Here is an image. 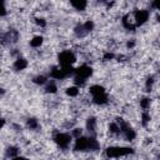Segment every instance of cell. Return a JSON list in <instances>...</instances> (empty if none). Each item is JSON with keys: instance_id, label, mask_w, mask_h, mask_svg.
Here are the masks:
<instances>
[{"instance_id": "2e32d148", "label": "cell", "mask_w": 160, "mask_h": 160, "mask_svg": "<svg viewBox=\"0 0 160 160\" xmlns=\"http://www.w3.org/2000/svg\"><path fill=\"white\" fill-rule=\"evenodd\" d=\"M65 94H66L68 96H70V98H76V96H79V94H80V88H78V86H75V85L68 86L66 90H65Z\"/></svg>"}, {"instance_id": "8fae6325", "label": "cell", "mask_w": 160, "mask_h": 160, "mask_svg": "<svg viewBox=\"0 0 160 160\" xmlns=\"http://www.w3.org/2000/svg\"><path fill=\"white\" fill-rule=\"evenodd\" d=\"M19 154H20V149L18 146H15V145H9L6 148V150H5V155L9 159H14V158L19 156Z\"/></svg>"}, {"instance_id": "52a82bcc", "label": "cell", "mask_w": 160, "mask_h": 160, "mask_svg": "<svg viewBox=\"0 0 160 160\" xmlns=\"http://www.w3.org/2000/svg\"><path fill=\"white\" fill-rule=\"evenodd\" d=\"M74 75L80 76V78L86 80L92 75V68L90 65H88V64H81L80 66L75 68V74Z\"/></svg>"}, {"instance_id": "e0dca14e", "label": "cell", "mask_w": 160, "mask_h": 160, "mask_svg": "<svg viewBox=\"0 0 160 160\" xmlns=\"http://www.w3.org/2000/svg\"><path fill=\"white\" fill-rule=\"evenodd\" d=\"M139 105H140V108L142 109V111H148V110L150 109V105H151V99H150L149 96H144V98L140 99Z\"/></svg>"}, {"instance_id": "ba28073f", "label": "cell", "mask_w": 160, "mask_h": 160, "mask_svg": "<svg viewBox=\"0 0 160 160\" xmlns=\"http://www.w3.org/2000/svg\"><path fill=\"white\" fill-rule=\"evenodd\" d=\"M28 65H29V62H28V60L25 59V58H16L15 60H14V62H12V69L15 70V71H22V70H25L26 68H28Z\"/></svg>"}, {"instance_id": "5bb4252c", "label": "cell", "mask_w": 160, "mask_h": 160, "mask_svg": "<svg viewBox=\"0 0 160 160\" xmlns=\"http://www.w3.org/2000/svg\"><path fill=\"white\" fill-rule=\"evenodd\" d=\"M70 5L75 9V10H79V11H82L88 8V1L85 0H71L70 1Z\"/></svg>"}, {"instance_id": "44dd1931", "label": "cell", "mask_w": 160, "mask_h": 160, "mask_svg": "<svg viewBox=\"0 0 160 160\" xmlns=\"http://www.w3.org/2000/svg\"><path fill=\"white\" fill-rule=\"evenodd\" d=\"M82 132H84V130H82L81 128H72L71 131H70V134H71V136H72L74 139L81 138V136H82Z\"/></svg>"}, {"instance_id": "484cf974", "label": "cell", "mask_w": 160, "mask_h": 160, "mask_svg": "<svg viewBox=\"0 0 160 160\" xmlns=\"http://www.w3.org/2000/svg\"><path fill=\"white\" fill-rule=\"evenodd\" d=\"M11 160H29L26 156H16V158H14V159H11Z\"/></svg>"}, {"instance_id": "5b68a950", "label": "cell", "mask_w": 160, "mask_h": 160, "mask_svg": "<svg viewBox=\"0 0 160 160\" xmlns=\"http://www.w3.org/2000/svg\"><path fill=\"white\" fill-rule=\"evenodd\" d=\"M132 18H134V22L135 26H142L144 24L148 22L149 18H150V11L148 9H136L132 11Z\"/></svg>"}, {"instance_id": "6da1fadb", "label": "cell", "mask_w": 160, "mask_h": 160, "mask_svg": "<svg viewBox=\"0 0 160 160\" xmlns=\"http://www.w3.org/2000/svg\"><path fill=\"white\" fill-rule=\"evenodd\" d=\"M100 146H101L100 141L95 136H89V135L85 136V135H82L79 139H75L72 149L76 152H85V151L92 152V151L100 150Z\"/></svg>"}, {"instance_id": "cb8c5ba5", "label": "cell", "mask_w": 160, "mask_h": 160, "mask_svg": "<svg viewBox=\"0 0 160 160\" xmlns=\"http://www.w3.org/2000/svg\"><path fill=\"white\" fill-rule=\"evenodd\" d=\"M34 21L39 28H46V20L44 18H35Z\"/></svg>"}, {"instance_id": "d6986e66", "label": "cell", "mask_w": 160, "mask_h": 160, "mask_svg": "<svg viewBox=\"0 0 160 160\" xmlns=\"http://www.w3.org/2000/svg\"><path fill=\"white\" fill-rule=\"evenodd\" d=\"M151 120V116H150V112L149 111H142L141 112V125L142 126H146Z\"/></svg>"}, {"instance_id": "9c48e42d", "label": "cell", "mask_w": 160, "mask_h": 160, "mask_svg": "<svg viewBox=\"0 0 160 160\" xmlns=\"http://www.w3.org/2000/svg\"><path fill=\"white\" fill-rule=\"evenodd\" d=\"M89 94L94 98V96H98V95H102V94H106V90L102 85L100 84H94L89 88Z\"/></svg>"}, {"instance_id": "603a6c76", "label": "cell", "mask_w": 160, "mask_h": 160, "mask_svg": "<svg viewBox=\"0 0 160 160\" xmlns=\"http://www.w3.org/2000/svg\"><path fill=\"white\" fill-rule=\"evenodd\" d=\"M102 59H104L105 61H110V60H114V59H115V54H114L112 51L108 50V51H105V52H104V55H102Z\"/></svg>"}, {"instance_id": "ac0fdd59", "label": "cell", "mask_w": 160, "mask_h": 160, "mask_svg": "<svg viewBox=\"0 0 160 160\" xmlns=\"http://www.w3.org/2000/svg\"><path fill=\"white\" fill-rule=\"evenodd\" d=\"M48 81H49L48 80V76L46 75H42V74H39V75H36V76L32 78V82L36 84V85H46Z\"/></svg>"}, {"instance_id": "277c9868", "label": "cell", "mask_w": 160, "mask_h": 160, "mask_svg": "<svg viewBox=\"0 0 160 160\" xmlns=\"http://www.w3.org/2000/svg\"><path fill=\"white\" fill-rule=\"evenodd\" d=\"M52 140L54 142L58 145V148H60L61 150H68L69 146L71 145L72 141V136L70 132H64V131H58L52 135Z\"/></svg>"}, {"instance_id": "d4e9b609", "label": "cell", "mask_w": 160, "mask_h": 160, "mask_svg": "<svg viewBox=\"0 0 160 160\" xmlns=\"http://www.w3.org/2000/svg\"><path fill=\"white\" fill-rule=\"evenodd\" d=\"M150 6H151V8H154L155 10H158V11L160 12V0H156V1H152V2L150 4Z\"/></svg>"}, {"instance_id": "30bf717a", "label": "cell", "mask_w": 160, "mask_h": 160, "mask_svg": "<svg viewBox=\"0 0 160 160\" xmlns=\"http://www.w3.org/2000/svg\"><path fill=\"white\" fill-rule=\"evenodd\" d=\"M42 44H44V36L42 35H35L29 41V45L32 49H39L40 46H42Z\"/></svg>"}, {"instance_id": "3957f363", "label": "cell", "mask_w": 160, "mask_h": 160, "mask_svg": "<svg viewBox=\"0 0 160 160\" xmlns=\"http://www.w3.org/2000/svg\"><path fill=\"white\" fill-rule=\"evenodd\" d=\"M76 60H78L76 54L70 49L62 50L58 54V64L60 68H72Z\"/></svg>"}, {"instance_id": "4fadbf2b", "label": "cell", "mask_w": 160, "mask_h": 160, "mask_svg": "<svg viewBox=\"0 0 160 160\" xmlns=\"http://www.w3.org/2000/svg\"><path fill=\"white\" fill-rule=\"evenodd\" d=\"M44 90H45V92H46V94H50V95L56 94V92H58V90H59L56 81H55V80H49V81L46 82V85H45V89H44Z\"/></svg>"}, {"instance_id": "7c38bea8", "label": "cell", "mask_w": 160, "mask_h": 160, "mask_svg": "<svg viewBox=\"0 0 160 160\" xmlns=\"http://www.w3.org/2000/svg\"><path fill=\"white\" fill-rule=\"evenodd\" d=\"M74 34H75V36H76L78 39H82V38H85L89 32L85 30L84 24H82V22H79V24L74 28Z\"/></svg>"}, {"instance_id": "8992f818", "label": "cell", "mask_w": 160, "mask_h": 160, "mask_svg": "<svg viewBox=\"0 0 160 160\" xmlns=\"http://www.w3.org/2000/svg\"><path fill=\"white\" fill-rule=\"evenodd\" d=\"M85 129L89 132V136H95L99 134L98 131V119L95 116H89L85 121Z\"/></svg>"}, {"instance_id": "7a4b0ae2", "label": "cell", "mask_w": 160, "mask_h": 160, "mask_svg": "<svg viewBox=\"0 0 160 160\" xmlns=\"http://www.w3.org/2000/svg\"><path fill=\"white\" fill-rule=\"evenodd\" d=\"M134 154V150L129 146H120V145H110L105 149V156L109 159H118L122 156H128Z\"/></svg>"}, {"instance_id": "ffe728a7", "label": "cell", "mask_w": 160, "mask_h": 160, "mask_svg": "<svg viewBox=\"0 0 160 160\" xmlns=\"http://www.w3.org/2000/svg\"><path fill=\"white\" fill-rule=\"evenodd\" d=\"M154 84H155V78L154 76H148L146 80H145V89H146V91H151Z\"/></svg>"}, {"instance_id": "7402d4cb", "label": "cell", "mask_w": 160, "mask_h": 160, "mask_svg": "<svg viewBox=\"0 0 160 160\" xmlns=\"http://www.w3.org/2000/svg\"><path fill=\"white\" fill-rule=\"evenodd\" d=\"M82 24H84L85 30H86L89 34H90V32H91V31L95 29V22H94L92 20H86V21H85V22H82Z\"/></svg>"}, {"instance_id": "9a60e30c", "label": "cell", "mask_w": 160, "mask_h": 160, "mask_svg": "<svg viewBox=\"0 0 160 160\" xmlns=\"http://www.w3.org/2000/svg\"><path fill=\"white\" fill-rule=\"evenodd\" d=\"M26 128L32 130V131H38L39 128H40V122H39V120L36 118H29L26 120Z\"/></svg>"}]
</instances>
